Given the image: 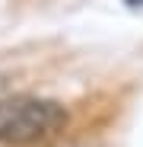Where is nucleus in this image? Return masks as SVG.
Returning a JSON list of instances; mask_svg holds the SVG:
<instances>
[{
	"label": "nucleus",
	"mask_w": 143,
	"mask_h": 147,
	"mask_svg": "<svg viewBox=\"0 0 143 147\" xmlns=\"http://www.w3.org/2000/svg\"><path fill=\"white\" fill-rule=\"evenodd\" d=\"M67 125V109L57 99L45 96H10L0 99V144L26 147L54 138Z\"/></svg>",
	"instance_id": "nucleus-1"
},
{
	"label": "nucleus",
	"mask_w": 143,
	"mask_h": 147,
	"mask_svg": "<svg viewBox=\"0 0 143 147\" xmlns=\"http://www.w3.org/2000/svg\"><path fill=\"white\" fill-rule=\"evenodd\" d=\"M124 3H130V7H137V3H143V0H124Z\"/></svg>",
	"instance_id": "nucleus-2"
}]
</instances>
